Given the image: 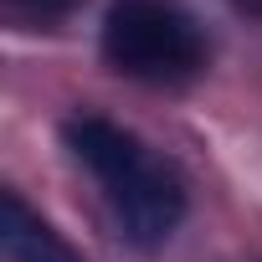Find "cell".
Masks as SVG:
<instances>
[{"mask_svg": "<svg viewBox=\"0 0 262 262\" xmlns=\"http://www.w3.org/2000/svg\"><path fill=\"white\" fill-rule=\"evenodd\" d=\"M67 149L77 155V165H88L113 206V221L123 226V236L134 247H160L170 242V231L185 216V185L180 175L149 155L128 128L108 123V118H72L67 128Z\"/></svg>", "mask_w": 262, "mask_h": 262, "instance_id": "cell-1", "label": "cell"}, {"mask_svg": "<svg viewBox=\"0 0 262 262\" xmlns=\"http://www.w3.org/2000/svg\"><path fill=\"white\" fill-rule=\"evenodd\" d=\"M103 57L139 82H185L206 67V36L175 0H113L103 16Z\"/></svg>", "mask_w": 262, "mask_h": 262, "instance_id": "cell-2", "label": "cell"}, {"mask_svg": "<svg viewBox=\"0 0 262 262\" xmlns=\"http://www.w3.org/2000/svg\"><path fill=\"white\" fill-rule=\"evenodd\" d=\"M0 242H6L11 262H77L16 195H6V231H0Z\"/></svg>", "mask_w": 262, "mask_h": 262, "instance_id": "cell-3", "label": "cell"}]
</instances>
